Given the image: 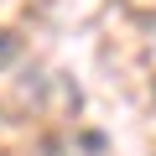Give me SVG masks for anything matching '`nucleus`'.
I'll list each match as a JSON object with an SVG mask.
<instances>
[{
    "label": "nucleus",
    "instance_id": "nucleus-1",
    "mask_svg": "<svg viewBox=\"0 0 156 156\" xmlns=\"http://www.w3.org/2000/svg\"><path fill=\"white\" fill-rule=\"evenodd\" d=\"M11 57H16V42H11V37H5V31H0V68H5V62H11Z\"/></svg>",
    "mask_w": 156,
    "mask_h": 156
}]
</instances>
